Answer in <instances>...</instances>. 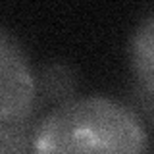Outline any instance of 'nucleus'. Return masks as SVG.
<instances>
[{
    "label": "nucleus",
    "instance_id": "nucleus-3",
    "mask_svg": "<svg viewBox=\"0 0 154 154\" xmlns=\"http://www.w3.org/2000/svg\"><path fill=\"white\" fill-rule=\"evenodd\" d=\"M129 62L135 89L154 100V12L144 16L129 41Z\"/></svg>",
    "mask_w": 154,
    "mask_h": 154
},
{
    "label": "nucleus",
    "instance_id": "nucleus-5",
    "mask_svg": "<svg viewBox=\"0 0 154 154\" xmlns=\"http://www.w3.org/2000/svg\"><path fill=\"white\" fill-rule=\"evenodd\" d=\"M35 127L29 122H0V154H33Z\"/></svg>",
    "mask_w": 154,
    "mask_h": 154
},
{
    "label": "nucleus",
    "instance_id": "nucleus-2",
    "mask_svg": "<svg viewBox=\"0 0 154 154\" xmlns=\"http://www.w3.org/2000/svg\"><path fill=\"white\" fill-rule=\"evenodd\" d=\"M37 104V77L25 52L8 29H0V122H29Z\"/></svg>",
    "mask_w": 154,
    "mask_h": 154
},
{
    "label": "nucleus",
    "instance_id": "nucleus-1",
    "mask_svg": "<svg viewBox=\"0 0 154 154\" xmlns=\"http://www.w3.org/2000/svg\"><path fill=\"white\" fill-rule=\"evenodd\" d=\"M139 114L108 96H77L35 125L33 154H148Z\"/></svg>",
    "mask_w": 154,
    "mask_h": 154
},
{
    "label": "nucleus",
    "instance_id": "nucleus-6",
    "mask_svg": "<svg viewBox=\"0 0 154 154\" xmlns=\"http://www.w3.org/2000/svg\"><path fill=\"white\" fill-rule=\"evenodd\" d=\"M133 94H135V98L139 100V104H141V110H143V112L146 114L150 119H154V100L150 98V96H146L144 93H141L139 89H135Z\"/></svg>",
    "mask_w": 154,
    "mask_h": 154
},
{
    "label": "nucleus",
    "instance_id": "nucleus-4",
    "mask_svg": "<svg viewBox=\"0 0 154 154\" xmlns=\"http://www.w3.org/2000/svg\"><path fill=\"white\" fill-rule=\"evenodd\" d=\"M35 77L38 102L52 104L56 108L77 98L79 77L73 67L67 66L66 62H48L38 67Z\"/></svg>",
    "mask_w": 154,
    "mask_h": 154
}]
</instances>
